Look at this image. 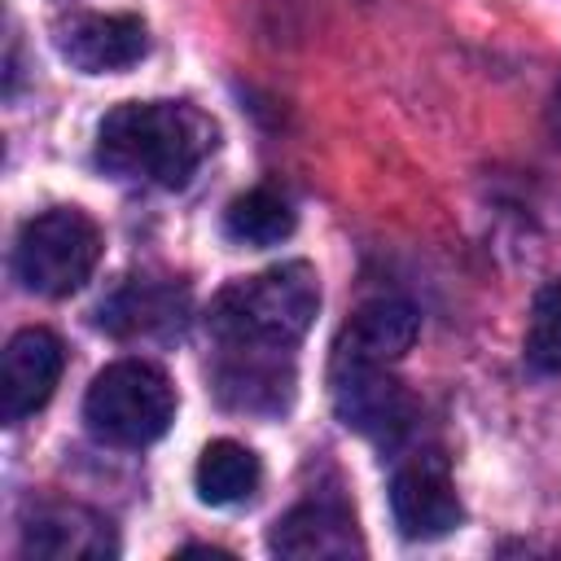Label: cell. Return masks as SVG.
Segmentation results:
<instances>
[{
  "instance_id": "5bb4252c",
  "label": "cell",
  "mask_w": 561,
  "mask_h": 561,
  "mask_svg": "<svg viewBox=\"0 0 561 561\" xmlns=\"http://www.w3.org/2000/svg\"><path fill=\"white\" fill-rule=\"evenodd\" d=\"M180 307H184V294H175L171 285L131 280L110 302H101V329H110L118 337L171 329V324H180Z\"/></svg>"
},
{
  "instance_id": "9a60e30c",
  "label": "cell",
  "mask_w": 561,
  "mask_h": 561,
  "mask_svg": "<svg viewBox=\"0 0 561 561\" xmlns=\"http://www.w3.org/2000/svg\"><path fill=\"white\" fill-rule=\"evenodd\" d=\"M294 224L298 219H294L289 202L280 193H272V188H250V193L232 197L228 210H224V232L232 241H241V245H254V250L280 245L294 232Z\"/></svg>"
},
{
  "instance_id": "7c38bea8",
  "label": "cell",
  "mask_w": 561,
  "mask_h": 561,
  "mask_svg": "<svg viewBox=\"0 0 561 561\" xmlns=\"http://www.w3.org/2000/svg\"><path fill=\"white\" fill-rule=\"evenodd\" d=\"M421 333V316L403 298H373L364 302L346 329L337 333L333 359H355V364H394L412 351Z\"/></svg>"
},
{
  "instance_id": "2e32d148",
  "label": "cell",
  "mask_w": 561,
  "mask_h": 561,
  "mask_svg": "<svg viewBox=\"0 0 561 561\" xmlns=\"http://www.w3.org/2000/svg\"><path fill=\"white\" fill-rule=\"evenodd\" d=\"M526 368L539 377L561 373V276L548 280L535 302H530V324H526Z\"/></svg>"
},
{
  "instance_id": "6da1fadb",
  "label": "cell",
  "mask_w": 561,
  "mask_h": 561,
  "mask_svg": "<svg viewBox=\"0 0 561 561\" xmlns=\"http://www.w3.org/2000/svg\"><path fill=\"white\" fill-rule=\"evenodd\" d=\"M215 123L188 101H123L96 127V162L118 180L180 188L215 149Z\"/></svg>"
},
{
  "instance_id": "277c9868",
  "label": "cell",
  "mask_w": 561,
  "mask_h": 561,
  "mask_svg": "<svg viewBox=\"0 0 561 561\" xmlns=\"http://www.w3.org/2000/svg\"><path fill=\"white\" fill-rule=\"evenodd\" d=\"M101 259V228L75 210L53 206L22 224L13 241V276L39 294V298H66L75 294Z\"/></svg>"
},
{
  "instance_id": "52a82bcc",
  "label": "cell",
  "mask_w": 561,
  "mask_h": 561,
  "mask_svg": "<svg viewBox=\"0 0 561 561\" xmlns=\"http://www.w3.org/2000/svg\"><path fill=\"white\" fill-rule=\"evenodd\" d=\"M390 513L408 539H438V535H451L460 526L465 508H460V495L451 486L447 460L438 451H425L394 473Z\"/></svg>"
},
{
  "instance_id": "5b68a950",
  "label": "cell",
  "mask_w": 561,
  "mask_h": 561,
  "mask_svg": "<svg viewBox=\"0 0 561 561\" xmlns=\"http://www.w3.org/2000/svg\"><path fill=\"white\" fill-rule=\"evenodd\" d=\"M333 412L346 430L377 443H394L412 425L416 403L394 377H386V364L333 359Z\"/></svg>"
},
{
  "instance_id": "7a4b0ae2",
  "label": "cell",
  "mask_w": 561,
  "mask_h": 561,
  "mask_svg": "<svg viewBox=\"0 0 561 561\" xmlns=\"http://www.w3.org/2000/svg\"><path fill=\"white\" fill-rule=\"evenodd\" d=\"M320 311V280L311 263H280L259 276H241L210 298L206 324L224 346L289 351L307 337Z\"/></svg>"
},
{
  "instance_id": "4fadbf2b",
  "label": "cell",
  "mask_w": 561,
  "mask_h": 561,
  "mask_svg": "<svg viewBox=\"0 0 561 561\" xmlns=\"http://www.w3.org/2000/svg\"><path fill=\"white\" fill-rule=\"evenodd\" d=\"M259 456L237 443V438H215L202 447L197 456V469H193V486H197V500L210 504V508H228V504H241L254 495L259 486Z\"/></svg>"
},
{
  "instance_id": "8fae6325",
  "label": "cell",
  "mask_w": 561,
  "mask_h": 561,
  "mask_svg": "<svg viewBox=\"0 0 561 561\" xmlns=\"http://www.w3.org/2000/svg\"><path fill=\"white\" fill-rule=\"evenodd\" d=\"M267 548L276 557H289V561H351L364 552V539H359L355 517L346 508L311 500V504L289 508L272 526Z\"/></svg>"
},
{
  "instance_id": "30bf717a",
  "label": "cell",
  "mask_w": 561,
  "mask_h": 561,
  "mask_svg": "<svg viewBox=\"0 0 561 561\" xmlns=\"http://www.w3.org/2000/svg\"><path fill=\"white\" fill-rule=\"evenodd\" d=\"M22 552L44 561H105L118 552L110 522L83 504H48L22 530Z\"/></svg>"
},
{
  "instance_id": "9c48e42d",
  "label": "cell",
  "mask_w": 561,
  "mask_h": 561,
  "mask_svg": "<svg viewBox=\"0 0 561 561\" xmlns=\"http://www.w3.org/2000/svg\"><path fill=\"white\" fill-rule=\"evenodd\" d=\"M215 394L232 412H285L294 399V364L289 351L263 346H224L215 364Z\"/></svg>"
},
{
  "instance_id": "8992f818",
  "label": "cell",
  "mask_w": 561,
  "mask_h": 561,
  "mask_svg": "<svg viewBox=\"0 0 561 561\" xmlns=\"http://www.w3.org/2000/svg\"><path fill=\"white\" fill-rule=\"evenodd\" d=\"M66 368V346L57 333L48 329H18L4 342V359H0V416L4 425H18L26 416H35Z\"/></svg>"
},
{
  "instance_id": "ba28073f",
  "label": "cell",
  "mask_w": 561,
  "mask_h": 561,
  "mask_svg": "<svg viewBox=\"0 0 561 561\" xmlns=\"http://www.w3.org/2000/svg\"><path fill=\"white\" fill-rule=\"evenodd\" d=\"M57 53L79 75H118L149 53V31L136 13H75L57 26Z\"/></svg>"
},
{
  "instance_id": "3957f363",
  "label": "cell",
  "mask_w": 561,
  "mask_h": 561,
  "mask_svg": "<svg viewBox=\"0 0 561 561\" xmlns=\"http://www.w3.org/2000/svg\"><path fill=\"white\" fill-rule=\"evenodd\" d=\"M83 421L110 447H149L175 421V386L145 359L105 364L83 394Z\"/></svg>"
},
{
  "instance_id": "e0dca14e",
  "label": "cell",
  "mask_w": 561,
  "mask_h": 561,
  "mask_svg": "<svg viewBox=\"0 0 561 561\" xmlns=\"http://www.w3.org/2000/svg\"><path fill=\"white\" fill-rule=\"evenodd\" d=\"M543 123H548V136H552V145H561V83H557V92L548 96V110H543Z\"/></svg>"
}]
</instances>
